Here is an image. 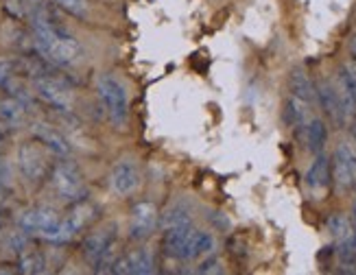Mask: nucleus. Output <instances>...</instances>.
Wrapping results in <instances>:
<instances>
[{
	"label": "nucleus",
	"instance_id": "1",
	"mask_svg": "<svg viewBox=\"0 0 356 275\" xmlns=\"http://www.w3.org/2000/svg\"><path fill=\"white\" fill-rule=\"evenodd\" d=\"M31 28H33V46L42 59L55 66H72L81 57V46L76 42L59 18L46 7H38L31 13Z\"/></svg>",
	"mask_w": 356,
	"mask_h": 275
},
{
	"label": "nucleus",
	"instance_id": "2",
	"mask_svg": "<svg viewBox=\"0 0 356 275\" xmlns=\"http://www.w3.org/2000/svg\"><path fill=\"white\" fill-rule=\"evenodd\" d=\"M97 92H99V99L105 107L107 116L112 120V125L125 127L129 118V99H127L125 85H122L114 74H101L97 81Z\"/></svg>",
	"mask_w": 356,
	"mask_h": 275
},
{
	"label": "nucleus",
	"instance_id": "3",
	"mask_svg": "<svg viewBox=\"0 0 356 275\" xmlns=\"http://www.w3.org/2000/svg\"><path fill=\"white\" fill-rule=\"evenodd\" d=\"M51 181L53 188L59 194L61 201H81L86 199V181L79 171V166L70 160H61L51 168Z\"/></svg>",
	"mask_w": 356,
	"mask_h": 275
},
{
	"label": "nucleus",
	"instance_id": "4",
	"mask_svg": "<svg viewBox=\"0 0 356 275\" xmlns=\"http://www.w3.org/2000/svg\"><path fill=\"white\" fill-rule=\"evenodd\" d=\"M61 219L57 217V212L51 208H29L20 214L18 225L20 232L26 236H42L46 240L55 242L57 232H59Z\"/></svg>",
	"mask_w": 356,
	"mask_h": 275
},
{
	"label": "nucleus",
	"instance_id": "5",
	"mask_svg": "<svg viewBox=\"0 0 356 275\" xmlns=\"http://www.w3.org/2000/svg\"><path fill=\"white\" fill-rule=\"evenodd\" d=\"M332 181L339 190H350L356 186V147L348 140H341L332 153Z\"/></svg>",
	"mask_w": 356,
	"mask_h": 275
},
{
	"label": "nucleus",
	"instance_id": "6",
	"mask_svg": "<svg viewBox=\"0 0 356 275\" xmlns=\"http://www.w3.org/2000/svg\"><path fill=\"white\" fill-rule=\"evenodd\" d=\"M33 90H35V97L42 99L46 105L55 107V110L61 112H68L72 107V92L70 88L57 79L53 74H40L33 76Z\"/></svg>",
	"mask_w": 356,
	"mask_h": 275
},
{
	"label": "nucleus",
	"instance_id": "7",
	"mask_svg": "<svg viewBox=\"0 0 356 275\" xmlns=\"http://www.w3.org/2000/svg\"><path fill=\"white\" fill-rule=\"evenodd\" d=\"M46 149L44 144L35 142H24L18 149V164H20V171L29 181H42L46 175H49L51 166L49 160H46Z\"/></svg>",
	"mask_w": 356,
	"mask_h": 275
},
{
	"label": "nucleus",
	"instance_id": "8",
	"mask_svg": "<svg viewBox=\"0 0 356 275\" xmlns=\"http://www.w3.org/2000/svg\"><path fill=\"white\" fill-rule=\"evenodd\" d=\"M95 219H97V206H92L90 201H86V199H81V201H74L72 212L68 214V217L61 219V223H59V232H57L55 242L72 240L76 234L81 232V229H86Z\"/></svg>",
	"mask_w": 356,
	"mask_h": 275
},
{
	"label": "nucleus",
	"instance_id": "9",
	"mask_svg": "<svg viewBox=\"0 0 356 275\" xmlns=\"http://www.w3.org/2000/svg\"><path fill=\"white\" fill-rule=\"evenodd\" d=\"M116 236H118V227L116 223H107L95 232H90L86 238H83V256L90 265H95L99 258H103L105 253H110L114 249V242H116Z\"/></svg>",
	"mask_w": 356,
	"mask_h": 275
},
{
	"label": "nucleus",
	"instance_id": "10",
	"mask_svg": "<svg viewBox=\"0 0 356 275\" xmlns=\"http://www.w3.org/2000/svg\"><path fill=\"white\" fill-rule=\"evenodd\" d=\"M315 101L319 103L323 114H326L337 127H346L348 125V116L343 112L341 99H339L337 85H332L330 81H319V83H315Z\"/></svg>",
	"mask_w": 356,
	"mask_h": 275
},
{
	"label": "nucleus",
	"instance_id": "11",
	"mask_svg": "<svg viewBox=\"0 0 356 275\" xmlns=\"http://www.w3.org/2000/svg\"><path fill=\"white\" fill-rule=\"evenodd\" d=\"M158 208L151 201H138L131 208V223H129V236L134 240H145L151 236L153 229L158 227Z\"/></svg>",
	"mask_w": 356,
	"mask_h": 275
},
{
	"label": "nucleus",
	"instance_id": "12",
	"mask_svg": "<svg viewBox=\"0 0 356 275\" xmlns=\"http://www.w3.org/2000/svg\"><path fill=\"white\" fill-rule=\"evenodd\" d=\"M140 168L134 160H122L112 168V175H110V183H112V190L120 197H127L131 192H136L140 188Z\"/></svg>",
	"mask_w": 356,
	"mask_h": 275
},
{
	"label": "nucleus",
	"instance_id": "13",
	"mask_svg": "<svg viewBox=\"0 0 356 275\" xmlns=\"http://www.w3.org/2000/svg\"><path fill=\"white\" fill-rule=\"evenodd\" d=\"M193 236H195L193 223L166 229V236H164L166 253L171 258H175V260H181V262H188V260H191V247H193Z\"/></svg>",
	"mask_w": 356,
	"mask_h": 275
},
{
	"label": "nucleus",
	"instance_id": "14",
	"mask_svg": "<svg viewBox=\"0 0 356 275\" xmlns=\"http://www.w3.org/2000/svg\"><path fill=\"white\" fill-rule=\"evenodd\" d=\"M156 271V262H153V256L147 249H136L131 253H125L114 260L112 273L118 275H149Z\"/></svg>",
	"mask_w": 356,
	"mask_h": 275
},
{
	"label": "nucleus",
	"instance_id": "15",
	"mask_svg": "<svg viewBox=\"0 0 356 275\" xmlns=\"http://www.w3.org/2000/svg\"><path fill=\"white\" fill-rule=\"evenodd\" d=\"M298 133L302 138L304 147L311 153H315V156H317V153H321L328 144V127H326V122H323L321 118L306 120L304 125L298 127Z\"/></svg>",
	"mask_w": 356,
	"mask_h": 275
},
{
	"label": "nucleus",
	"instance_id": "16",
	"mask_svg": "<svg viewBox=\"0 0 356 275\" xmlns=\"http://www.w3.org/2000/svg\"><path fill=\"white\" fill-rule=\"evenodd\" d=\"M31 131H33L35 140L40 144H44L51 153H55V156H64V158L70 156V144H68V140L64 138V133L57 131L55 127L46 125V122H35V125L31 127Z\"/></svg>",
	"mask_w": 356,
	"mask_h": 275
},
{
	"label": "nucleus",
	"instance_id": "17",
	"mask_svg": "<svg viewBox=\"0 0 356 275\" xmlns=\"http://www.w3.org/2000/svg\"><path fill=\"white\" fill-rule=\"evenodd\" d=\"M337 92L341 99L348 120L356 114V72L350 66H341L337 74Z\"/></svg>",
	"mask_w": 356,
	"mask_h": 275
},
{
	"label": "nucleus",
	"instance_id": "18",
	"mask_svg": "<svg viewBox=\"0 0 356 275\" xmlns=\"http://www.w3.org/2000/svg\"><path fill=\"white\" fill-rule=\"evenodd\" d=\"M306 186L311 190H323L328 188L332 183V166H330V158L326 156V153H317L313 164L308 166L306 171Z\"/></svg>",
	"mask_w": 356,
	"mask_h": 275
},
{
	"label": "nucleus",
	"instance_id": "19",
	"mask_svg": "<svg viewBox=\"0 0 356 275\" xmlns=\"http://www.w3.org/2000/svg\"><path fill=\"white\" fill-rule=\"evenodd\" d=\"M289 90H291V97H298L304 103H315V83L311 76L306 74L304 68H293L289 74Z\"/></svg>",
	"mask_w": 356,
	"mask_h": 275
},
{
	"label": "nucleus",
	"instance_id": "20",
	"mask_svg": "<svg viewBox=\"0 0 356 275\" xmlns=\"http://www.w3.org/2000/svg\"><path fill=\"white\" fill-rule=\"evenodd\" d=\"M0 120L7 127H18L26 120V103L15 99V97H5L0 101Z\"/></svg>",
	"mask_w": 356,
	"mask_h": 275
},
{
	"label": "nucleus",
	"instance_id": "21",
	"mask_svg": "<svg viewBox=\"0 0 356 275\" xmlns=\"http://www.w3.org/2000/svg\"><path fill=\"white\" fill-rule=\"evenodd\" d=\"M282 120L289 127H300L308 120V103H304L298 97H291L284 101V110H282Z\"/></svg>",
	"mask_w": 356,
	"mask_h": 275
},
{
	"label": "nucleus",
	"instance_id": "22",
	"mask_svg": "<svg viewBox=\"0 0 356 275\" xmlns=\"http://www.w3.org/2000/svg\"><path fill=\"white\" fill-rule=\"evenodd\" d=\"M193 223V217H191V208L184 206V203H175L168 208L162 217L158 219V225L164 229H171V227H179V225H188Z\"/></svg>",
	"mask_w": 356,
	"mask_h": 275
},
{
	"label": "nucleus",
	"instance_id": "23",
	"mask_svg": "<svg viewBox=\"0 0 356 275\" xmlns=\"http://www.w3.org/2000/svg\"><path fill=\"white\" fill-rule=\"evenodd\" d=\"M44 269H46V258L40 251H35V249L20 251V260H18V271L20 273L35 275V273H44Z\"/></svg>",
	"mask_w": 356,
	"mask_h": 275
},
{
	"label": "nucleus",
	"instance_id": "24",
	"mask_svg": "<svg viewBox=\"0 0 356 275\" xmlns=\"http://www.w3.org/2000/svg\"><path fill=\"white\" fill-rule=\"evenodd\" d=\"M216 249V240L210 232H201V229H195V236H193V247H191V260L197 258H204L214 253Z\"/></svg>",
	"mask_w": 356,
	"mask_h": 275
},
{
	"label": "nucleus",
	"instance_id": "25",
	"mask_svg": "<svg viewBox=\"0 0 356 275\" xmlns=\"http://www.w3.org/2000/svg\"><path fill=\"white\" fill-rule=\"evenodd\" d=\"M326 227L328 232L332 234V238L339 242V240H346L348 236H352V229L354 225L350 223L348 217H343V214H330L328 221H326Z\"/></svg>",
	"mask_w": 356,
	"mask_h": 275
},
{
	"label": "nucleus",
	"instance_id": "26",
	"mask_svg": "<svg viewBox=\"0 0 356 275\" xmlns=\"http://www.w3.org/2000/svg\"><path fill=\"white\" fill-rule=\"evenodd\" d=\"M59 9H64L66 13L74 15V18H86V13L90 9L88 0H55Z\"/></svg>",
	"mask_w": 356,
	"mask_h": 275
},
{
	"label": "nucleus",
	"instance_id": "27",
	"mask_svg": "<svg viewBox=\"0 0 356 275\" xmlns=\"http://www.w3.org/2000/svg\"><path fill=\"white\" fill-rule=\"evenodd\" d=\"M197 273H223V269H221V260L216 258L214 253L204 256V260H201V265L197 267Z\"/></svg>",
	"mask_w": 356,
	"mask_h": 275
},
{
	"label": "nucleus",
	"instance_id": "28",
	"mask_svg": "<svg viewBox=\"0 0 356 275\" xmlns=\"http://www.w3.org/2000/svg\"><path fill=\"white\" fill-rule=\"evenodd\" d=\"M26 0H7L5 9L13 15V18H22V15L26 13V7H24Z\"/></svg>",
	"mask_w": 356,
	"mask_h": 275
},
{
	"label": "nucleus",
	"instance_id": "29",
	"mask_svg": "<svg viewBox=\"0 0 356 275\" xmlns=\"http://www.w3.org/2000/svg\"><path fill=\"white\" fill-rule=\"evenodd\" d=\"M208 219L214 223L216 229H223V232H227V229H229V219L225 217L223 212H210V214H208Z\"/></svg>",
	"mask_w": 356,
	"mask_h": 275
},
{
	"label": "nucleus",
	"instance_id": "30",
	"mask_svg": "<svg viewBox=\"0 0 356 275\" xmlns=\"http://www.w3.org/2000/svg\"><path fill=\"white\" fill-rule=\"evenodd\" d=\"M348 53H350V59L356 64V35L350 40V44H348Z\"/></svg>",
	"mask_w": 356,
	"mask_h": 275
},
{
	"label": "nucleus",
	"instance_id": "31",
	"mask_svg": "<svg viewBox=\"0 0 356 275\" xmlns=\"http://www.w3.org/2000/svg\"><path fill=\"white\" fill-rule=\"evenodd\" d=\"M350 135H352V142H354V147H356V118L350 122Z\"/></svg>",
	"mask_w": 356,
	"mask_h": 275
},
{
	"label": "nucleus",
	"instance_id": "32",
	"mask_svg": "<svg viewBox=\"0 0 356 275\" xmlns=\"http://www.w3.org/2000/svg\"><path fill=\"white\" fill-rule=\"evenodd\" d=\"M352 225L356 227V201H354V206H352Z\"/></svg>",
	"mask_w": 356,
	"mask_h": 275
},
{
	"label": "nucleus",
	"instance_id": "33",
	"mask_svg": "<svg viewBox=\"0 0 356 275\" xmlns=\"http://www.w3.org/2000/svg\"><path fill=\"white\" fill-rule=\"evenodd\" d=\"M3 199H5V186L0 183V201H3Z\"/></svg>",
	"mask_w": 356,
	"mask_h": 275
}]
</instances>
